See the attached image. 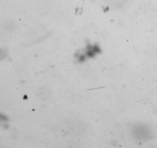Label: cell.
I'll use <instances>...</instances> for the list:
<instances>
[{
    "label": "cell",
    "mask_w": 157,
    "mask_h": 148,
    "mask_svg": "<svg viewBox=\"0 0 157 148\" xmlns=\"http://www.w3.org/2000/svg\"><path fill=\"white\" fill-rule=\"evenodd\" d=\"M37 94H38V97H39L41 100H47V99H48L49 97H50L51 91L50 89H48V88L43 87L41 88V89L38 91Z\"/></svg>",
    "instance_id": "cell-1"
}]
</instances>
